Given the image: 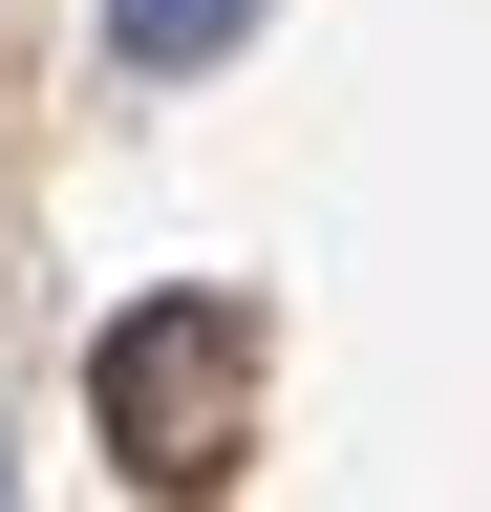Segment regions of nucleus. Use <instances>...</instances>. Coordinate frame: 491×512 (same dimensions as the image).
<instances>
[{"instance_id":"obj_3","label":"nucleus","mask_w":491,"mask_h":512,"mask_svg":"<svg viewBox=\"0 0 491 512\" xmlns=\"http://www.w3.org/2000/svg\"><path fill=\"white\" fill-rule=\"evenodd\" d=\"M0 491H22V470H0Z\"/></svg>"},{"instance_id":"obj_2","label":"nucleus","mask_w":491,"mask_h":512,"mask_svg":"<svg viewBox=\"0 0 491 512\" xmlns=\"http://www.w3.org/2000/svg\"><path fill=\"white\" fill-rule=\"evenodd\" d=\"M235 43H257V0H107V64H129V86H193Z\"/></svg>"},{"instance_id":"obj_1","label":"nucleus","mask_w":491,"mask_h":512,"mask_svg":"<svg viewBox=\"0 0 491 512\" xmlns=\"http://www.w3.org/2000/svg\"><path fill=\"white\" fill-rule=\"evenodd\" d=\"M235 363H257V342H235L214 299H150V320H107L86 406H107V448H129V470L193 491V470H235Z\"/></svg>"}]
</instances>
